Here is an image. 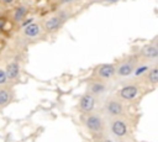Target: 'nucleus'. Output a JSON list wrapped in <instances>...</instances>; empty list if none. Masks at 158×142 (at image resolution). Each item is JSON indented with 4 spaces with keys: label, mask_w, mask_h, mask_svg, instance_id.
<instances>
[{
    "label": "nucleus",
    "mask_w": 158,
    "mask_h": 142,
    "mask_svg": "<svg viewBox=\"0 0 158 142\" xmlns=\"http://www.w3.org/2000/svg\"><path fill=\"white\" fill-rule=\"evenodd\" d=\"M81 123L84 128L93 137H102L107 132V119L101 111L94 110L89 114L81 115Z\"/></svg>",
    "instance_id": "1"
},
{
    "label": "nucleus",
    "mask_w": 158,
    "mask_h": 142,
    "mask_svg": "<svg viewBox=\"0 0 158 142\" xmlns=\"http://www.w3.org/2000/svg\"><path fill=\"white\" fill-rule=\"evenodd\" d=\"M106 119L112 117H126L127 115V104L118 99L115 94H110L104 98L100 110Z\"/></svg>",
    "instance_id": "2"
},
{
    "label": "nucleus",
    "mask_w": 158,
    "mask_h": 142,
    "mask_svg": "<svg viewBox=\"0 0 158 142\" xmlns=\"http://www.w3.org/2000/svg\"><path fill=\"white\" fill-rule=\"evenodd\" d=\"M107 132L116 142H125L130 137V123L126 117L107 119Z\"/></svg>",
    "instance_id": "3"
},
{
    "label": "nucleus",
    "mask_w": 158,
    "mask_h": 142,
    "mask_svg": "<svg viewBox=\"0 0 158 142\" xmlns=\"http://www.w3.org/2000/svg\"><path fill=\"white\" fill-rule=\"evenodd\" d=\"M70 16H72V12L69 11V9H65V7L59 9L58 11L53 12L41 22L43 31L46 33H56L63 27V25L67 22L68 19H70Z\"/></svg>",
    "instance_id": "4"
},
{
    "label": "nucleus",
    "mask_w": 158,
    "mask_h": 142,
    "mask_svg": "<svg viewBox=\"0 0 158 142\" xmlns=\"http://www.w3.org/2000/svg\"><path fill=\"white\" fill-rule=\"evenodd\" d=\"M142 88H143V85L139 83V80L133 79V80H130V81L125 83L116 91L115 95L118 99H121L123 102L128 104V102H132V101H135L136 99L139 98V95L142 94Z\"/></svg>",
    "instance_id": "5"
},
{
    "label": "nucleus",
    "mask_w": 158,
    "mask_h": 142,
    "mask_svg": "<svg viewBox=\"0 0 158 142\" xmlns=\"http://www.w3.org/2000/svg\"><path fill=\"white\" fill-rule=\"evenodd\" d=\"M141 59L137 54H128L122 57L117 63H115V77L116 78H128L133 74V70L139 64Z\"/></svg>",
    "instance_id": "6"
},
{
    "label": "nucleus",
    "mask_w": 158,
    "mask_h": 142,
    "mask_svg": "<svg viewBox=\"0 0 158 142\" xmlns=\"http://www.w3.org/2000/svg\"><path fill=\"white\" fill-rule=\"evenodd\" d=\"M91 78L109 83L115 77V63H102L99 64L94 68L91 73Z\"/></svg>",
    "instance_id": "7"
},
{
    "label": "nucleus",
    "mask_w": 158,
    "mask_h": 142,
    "mask_svg": "<svg viewBox=\"0 0 158 142\" xmlns=\"http://www.w3.org/2000/svg\"><path fill=\"white\" fill-rule=\"evenodd\" d=\"M46 35V32L43 31V27H42V23L41 22H37V21H33V22H30L28 25H26L25 27H22L21 30V36L22 38H25L26 41H37L40 40L41 37H43Z\"/></svg>",
    "instance_id": "8"
},
{
    "label": "nucleus",
    "mask_w": 158,
    "mask_h": 142,
    "mask_svg": "<svg viewBox=\"0 0 158 142\" xmlns=\"http://www.w3.org/2000/svg\"><path fill=\"white\" fill-rule=\"evenodd\" d=\"M137 56L139 57L141 61L147 62V63H154V62H157V59H158V46H157L156 41L148 42V43L143 44L139 48Z\"/></svg>",
    "instance_id": "9"
},
{
    "label": "nucleus",
    "mask_w": 158,
    "mask_h": 142,
    "mask_svg": "<svg viewBox=\"0 0 158 142\" xmlns=\"http://www.w3.org/2000/svg\"><path fill=\"white\" fill-rule=\"evenodd\" d=\"M137 79L139 80V83L142 85L156 88L158 85V64H157V62L152 63L148 67V69L142 75H139V78H137Z\"/></svg>",
    "instance_id": "10"
},
{
    "label": "nucleus",
    "mask_w": 158,
    "mask_h": 142,
    "mask_svg": "<svg viewBox=\"0 0 158 142\" xmlns=\"http://www.w3.org/2000/svg\"><path fill=\"white\" fill-rule=\"evenodd\" d=\"M78 111L83 115V114H89L94 110H96V98L94 95H91L90 93L85 91L78 101Z\"/></svg>",
    "instance_id": "11"
},
{
    "label": "nucleus",
    "mask_w": 158,
    "mask_h": 142,
    "mask_svg": "<svg viewBox=\"0 0 158 142\" xmlns=\"http://www.w3.org/2000/svg\"><path fill=\"white\" fill-rule=\"evenodd\" d=\"M106 90H107V83H105V81H101V80L90 78L89 81L86 83V90L85 91L90 93L95 98L104 95L106 93Z\"/></svg>",
    "instance_id": "12"
},
{
    "label": "nucleus",
    "mask_w": 158,
    "mask_h": 142,
    "mask_svg": "<svg viewBox=\"0 0 158 142\" xmlns=\"http://www.w3.org/2000/svg\"><path fill=\"white\" fill-rule=\"evenodd\" d=\"M4 69H5V73H6V77H7L9 83H16L20 79L21 67H20V63L17 61H10V62H7Z\"/></svg>",
    "instance_id": "13"
},
{
    "label": "nucleus",
    "mask_w": 158,
    "mask_h": 142,
    "mask_svg": "<svg viewBox=\"0 0 158 142\" xmlns=\"http://www.w3.org/2000/svg\"><path fill=\"white\" fill-rule=\"evenodd\" d=\"M14 98H15V91L12 86H9L7 84L0 86V110L6 107L9 104H11Z\"/></svg>",
    "instance_id": "14"
},
{
    "label": "nucleus",
    "mask_w": 158,
    "mask_h": 142,
    "mask_svg": "<svg viewBox=\"0 0 158 142\" xmlns=\"http://www.w3.org/2000/svg\"><path fill=\"white\" fill-rule=\"evenodd\" d=\"M27 10H28V9H27V6H26L25 4L17 5V6L14 9V11H12V16H11L12 21L16 22V23H20V22L26 17Z\"/></svg>",
    "instance_id": "15"
},
{
    "label": "nucleus",
    "mask_w": 158,
    "mask_h": 142,
    "mask_svg": "<svg viewBox=\"0 0 158 142\" xmlns=\"http://www.w3.org/2000/svg\"><path fill=\"white\" fill-rule=\"evenodd\" d=\"M6 84H9V80H7V77H6L5 69L0 67V86L6 85Z\"/></svg>",
    "instance_id": "16"
},
{
    "label": "nucleus",
    "mask_w": 158,
    "mask_h": 142,
    "mask_svg": "<svg viewBox=\"0 0 158 142\" xmlns=\"http://www.w3.org/2000/svg\"><path fill=\"white\" fill-rule=\"evenodd\" d=\"M77 0H57V2L62 6H67V5H72L73 2H75Z\"/></svg>",
    "instance_id": "17"
},
{
    "label": "nucleus",
    "mask_w": 158,
    "mask_h": 142,
    "mask_svg": "<svg viewBox=\"0 0 158 142\" xmlns=\"http://www.w3.org/2000/svg\"><path fill=\"white\" fill-rule=\"evenodd\" d=\"M121 0H98V2H101V4H116Z\"/></svg>",
    "instance_id": "18"
},
{
    "label": "nucleus",
    "mask_w": 158,
    "mask_h": 142,
    "mask_svg": "<svg viewBox=\"0 0 158 142\" xmlns=\"http://www.w3.org/2000/svg\"><path fill=\"white\" fill-rule=\"evenodd\" d=\"M90 142H105V141L102 140V137H93Z\"/></svg>",
    "instance_id": "19"
},
{
    "label": "nucleus",
    "mask_w": 158,
    "mask_h": 142,
    "mask_svg": "<svg viewBox=\"0 0 158 142\" xmlns=\"http://www.w3.org/2000/svg\"><path fill=\"white\" fill-rule=\"evenodd\" d=\"M1 1H2V2L5 4V5H12L15 0H1Z\"/></svg>",
    "instance_id": "20"
},
{
    "label": "nucleus",
    "mask_w": 158,
    "mask_h": 142,
    "mask_svg": "<svg viewBox=\"0 0 158 142\" xmlns=\"http://www.w3.org/2000/svg\"><path fill=\"white\" fill-rule=\"evenodd\" d=\"M88 1H90V2H98V0H88Z\"/></svg>",
    "instance_id": "21"
}]
</instances>
